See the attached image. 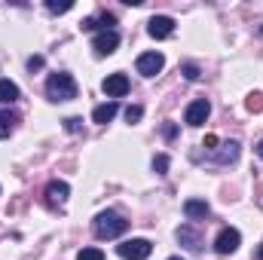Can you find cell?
Returning a JSON list of instances; mask_svg holds the SVG:
<instances>
[{
	"label": "cell",
	"mask_w": 263,
	"mask_h": 260,
	"mask_svg": "<svg viewBox=\"0 0 263 260\" xmlns=\"http://www.w3.org/2000/svg\"><path fill=\"white\" fill-rule=\"evenodd\" d=\"M114 25H117V18H114V12H101V15H92V18H83V31H95V28H101V31H114Z\"/></svg>",
	"instance_id": "12"
},
{
	"label": "cell",
	"mask_w": 263,
	"mask_h": 260,
	"mask_svg": "<svg viewBox=\"0 0 263 260\" xmlns=\"http://www.w3.org/2000/svg\"><path fill=\"white\" fill-rule=\"evenodd\" d=\"M101 89H104L107 98H123V95L129 92V77H126V73H110V77H104Z\"/></svg>",
	"instance_id": "9"
},
{
	"label": "cell",
	"mask_w": 263,
	"mask_h": 260,
	"mask_svg": "<svg viewBox=\"0 0 263 260\" xmlns=\"http://www.w3.org/2000/svg\"><path fill=\"white\" fill-rule=\"evenodd\" d=\"M28 67H31V70H37V67H43V59H40V55H34V59H28Z\"/></svg>",
	"instance_id": "27"
},
{
	"label": "cell",
	"mask_w": 263,
	"mask_h": 260,
	"mask_svg": "<svg viewBox=\"0 0 263 260\" xmlns=\"http://www.w3.org/2000/svg\"><path fill=\"white\" fill-rule=\"evenodd\" d=\"M117 251H120L123 260H147L150 251H153V245L147 239H126L123 245H117Z\"/></svg>",
	"instance_id": "3"
},
{
	"label": "cell",
	"mask_w": 263,
	"mask_h": 260,
	"mask_svg": "<svg viewBox=\"0 0 263 260\" xmlns=\"http://www.w3.org/2000/svg\"><path fill=\"white\" fill-rule=\"evenodd\" d=\"M257 156H260V159H263V141H260V144H257Z\"/></svg>",
	"instance_id": "28"
},
{
	"label": "cell",
	"mask_w": 263,
	"mask_h": 260,
	"mask_svg": "<svg viewBox=\"0 0 263 260\" xmlns=\"http://www.w3.org/2000/svg\"><path fill=\"white\" fill-rule=\"evenodd\" d=\"M15 123H18L15 110H0V138H9L12 129H15Z\"/></svg>",
	"instance_id": "16"
},
{
	"label": "cell",
	"mask_w": 263,
	"mask_h": 260,
	"mask_svg": "<svg viewBox=\"0 0 263 260\" xmlns=\"http://www.w3.org/2000/svg\"><path fill=\"white\" fill-rule=\"evenodd\" d=\"M153 172H156V175H165V172H168V156H165V153L153 156Z\"/></svg>",
	"instance_id": "20"
},
{
	"label": "cell",
	"mask_w": 263,
	"mask_h": 260,
	"mask_svg": "<svg viewBox=\"0 0 263 260\" xmlns=\"http://www.w3.org/2000/svg\"><path fill=\"white\" fill-rule=\"evenodd\" d=\"M46 95H49V101H70V98H77V80L70 73H65V70L49 73Z\"/></svg>",
	"instance_id": "2"
},
{
	"label": "cell",
	"mask_w": 263,
	"mask_h": 260,
	"mask_svg": "<svg viewBox=\"0 0 263 260\" xmlns=\"http://www.w3.org/2000/svg\"><path fill=\"white\" fill-rule=\"evenodd\" d=\"M147 34H150L153 40L172 37V34H175V18H172V15H153V18L147 22Z\"/></svg>",
	"instance_id": "6"
},
{
	"label": "cell",
	"mask_w": 263,
	"mask_h": 260,
	"mask_svg": "<svg viewBox=\"0 0 263 260\" xmlns=\"http://www.w3.org/2000/svg\"><path fill=\"white\" fill-rule=\"evenodd\" d=\"M239 242H242L239 230L227 227V230H220V233H217V239H214V251H217V254H233V251L239 248Z\"/></svg>",
	"instance_id": "8"
},
{
	"label": "cell",
	"mask_w": 263,
	"mask_h": 260,
	"mask_svg": "<svg viewBox=\"0 0 263 260\" xmlns=\"http://www.w3.org/2000/svg\"><path fill=\"white\" fill-rule=\"evenodd\" d=\"M211 159H214L217 165H230V162H236V159H239V141H223V144H217L214 153H211Z\"/></svg>",
	"instance_id": "10"
},
{
	"label": "cell",
	"mask_w": 263,
	"mask_h": 260,
	"mask_svg": "<svg viewBox=\"0 0 263 260\" xmlns=\"http://www.w3.org/2000/svg\"><path fill=\"white\" fill-rule=\"evenodd\" d=\"M202 147H208V150H214L217 147V135H205V144Z\"/></svg>",
	"instance_id": "26"
},
{
	"label": "cell",
	"mask_w": 263,
	"mask_h": 260,
	"mask_svg": "<svg viewBox=\"0 0 263 260\" xmlns=\"http://www.w3.org/2000/svg\"><path fill=\"white\" fill-rule=\"evenodd\" d=\"M208 211H211V208H208L205 199H187V202H184V214H187L190 220H205Z\"/></svg>",
	"instance_id": "14"
},
{
	"label": "cell",
	"mask_w": 263,
	"mask_h": 260,
	"mask_svg": "<svg viewBox=\"0 0 263 260\" xmlns=\"http://www.w3.org/2000/svg\"><path fill=\"white\" fill-rule=\"evenodd\" d=\"M245 104H248V110H254V114H257V110H263V95H260V92H254Z\"/></svg>",
	"instance_id": "22"
},
{
	"label": "cell",
	"mask_w": 263,
	"mask_h": 260,
	"mask_svg": "<svg viewBox=\"0 0 263 260\" xmlns=\"http://www.w3.org/2000/svg\"><path fill=\"white\" fill-rule=\"evenodd\" d=\"M117 46H120V31H117V28H114V31H98L95 40H92V49H95L98 55H114Z\"/></svg>",
	"instance_id": "5"
},
{
	"label": "cell",
	"mask_w": 263,
	"mask_h": 260,
	"mask_svg": "<svg viewBox=\"0 0 263 260\" xmlns=\"http://www.w3.org/2000/svg\"><path fill=\"white\" fill-rule=\"evenodd\" d=\"M92 230H95L98 239H117V236H123L129 230V220L123 214H117V211H101L92 220Z\"/></svg>",
	"instance_id": "1"
},
{
	"label": "cell",
	"mask_w": 263,
	"mask_h": 260,
	"mask_svg": "<svg viewBox=\"0 0 263 260\" xmlns=\"http://www.w3.org/2000/svg\"><path fill=\"white\" fill-rule=\"evenodd\" d=\"M77 260H104V251L101 248H83L77 254Z\"/></svg>",
	"instance_id": "18"
},
{
	"label": "cell",
	"mask_w": 263,
	"mask_h": 260,
	"mask_svg": "<svg viewBox=\"0 0 263 260\" xmlns=\"http://www.w3.org/2000/svg\"><path fill=\"white\" fill-rule=\"evenodd\" d=\"M46 9L59 15V12H67V9H73V3H70V0H65V3H59V0H46Z\"/></svg>",
	"instance_id": "19"
},
{
	"label": "cell",
	"mask_w": 263,
	"mask_h": 260,
	"mask_svg": "<svg viewBox=\"0 0 263 260\" xmlns=\"http://www.w3.org/2000/svg\"><path fill=\"white\" fill-rule=\"evenodd\" d=\"M18 101V86L12 80H0V104H12Z\"/></svg>",
	"instance_id": "17"
},
{
	"label": "cell",
	"mask_w": 263,
	"mask_h": 260,
	"mask_svg": "<svg viewBox=\"0 0 263 260\" xmlns=\"http://www.w3.org/2000/svg\"><path fill=\"white\" fill-rule=\"evenodd\" d=\"M67 196H70V187L65 181H49V187H46V202L49 205H65Z\"/></svg>",
	"instance_id": "13"
},
{
	"label": "cell",
	"mask_w": 263,
	"mask_h": 260,
	"mask_svg": "<svg viewBox=\"0 0 263 260\" xmlns=\"http://www.w3.org/2000/svg\"><path fill=\"white\" fill-rule=\"evenodd\" d=\"M208 114H211V104H208L205 98H196V101L187 104V110H184V123H187V126H202V123L208 120Z\"/></svg>",
	"instance_id": "7"
},
{
	"label": "cell",
	"mask_w": 263,
	"mask_h": 260,
	"mask_svg": "<svg viewBox=\"0 0 263 260\" xmlns=\"http://www.w3.org/2000/svg\"><path fill=\"white\" fill-rule=\"evenodd\" d=\"M260 34H263V28H260Z\"/></svg>",
	"instance_id": "31"
},
{
	"label": "cell",
	"mask_w": 263,
	"mask_h": 260,
	"mask_svg": "<svg viewBox=\"0 0 263 260\" xmlns=\"http://www.w3.org/2000/svg\"><path fill=\"white\" fill-rule=\"evenodd\" d=\"M178 242H181L187 251H202V236H199L196 227H190V224L178 227Z\"/></svg>",
	"instance_id": "11"
},
{
	"label": "cell",
	"mask_w": 263,
	"mask_h": 260,
	"mask_svg": "<svg viewBox=\"0 0 263 260\" xmlns=\"http://www.w3.org/2000/svg\"><path fill=\"white\" fill-rule=\"evenodd\" d=\"M162 135H165V138L172 141V138L178 135V126H175V123H165V126H162Z\"/></svg>",
	"instance_id": "25"
},
{
	"label": "cell",
	"mask_w": 263,
	"mask_h": 260,
	"mask_svg": "<svg viewBox=\"0 0 263 260\" xmlns=\"http://www.w3.org/2000/svg\"><path fill=\"white\" fill-rule=\"evenodd\" d=\"M257 260H263V242H260V248H257Z\"/></svg>",
	"instance_id": "29"
},
{
	"label": "cell",
	"mask_w": 263,
	"mask_h": 260,
	"mask_svg": "<svg viewBox=\"0 0 263 260\" xmlns=\"http://www.w3.org/2000/svg\"><path fill=\"white\" fill-rule=\"evenodd\" d=\"M181 73H184L187 80H199V67L196 65H184L181 67Z\"/></svg>",
	"instance_id": "24"
},
{
	"label": "cell",
	"mask_w": 263,
	"mask_h": 260,
	"mask_svg": "<svg viewBox=\"0 0 263 260\" xmlns=\"http://www.w3.org/2000/svg\"><path fill=\"white\" fill-rule=\"evenodd\" d=\"M135 67H138L141 77H156V73L165 67V59H162V52H141L138 62H135Z\"/></svg>",
	"instance_id": "4"
},
{
	"label": "cell",
	"mask_w": 263,
	"mask_h": 260,
	"mask_svg": "<svg viewBox=\"0 0 263 260\" xmlns=\"http://www.w3.org/2000/svg\"><path fill=\"white\" fill-rule=\"evenodd\" d=\"M141 117H144V107H141V104H129V107H126V120H129V123H138Z\"/></svg>",
	"instance_id": "21"
},
{
	"label": "cell",
	"mask_w": 263,
	"mask_h": 260,
	"mask_svg": "<svg viewBox=\"0 0 263 260\" xmlns=\"http://www.w3.org/2000/svg\"><path fill=\"white\" fill-rule=\"evenodd\" d=\"M168 260H184V257H168Z\"/></svg>",
	"instance_id": "30"
},
{
	"label": "cell",
	"mask_w": 263,
	"mask_h": 260,
	"mask_svg": "<svg viewBox=\"0 0 263 260\" xmlns=\"http://www.w3.org/2000/svg\"><path fill=\"white\" fill-rule=\"evenodd\" d=\"M117 110H120V104L117 101H107V104H98L95 110H92V120L95 123H101V126H107L114 117H117Z\"/></svg>",
	"instance_id": "15"
},
{
	"label": "cell",
	"mask_w": 263,
	"mask_h": 260,
	"mask_svg": "<svg viewBox=\"0 0 263 260\" xmlns=\"http://www.w3.org/2000/svg\"><path fill=\"white\" fill-rule=\"evenodd\" d=\"M65 129L73 132V135H77V132H83V120H80V117H67V120H65Z\"/></svg>",
	"instance_id": "23"
}]
</instances>
